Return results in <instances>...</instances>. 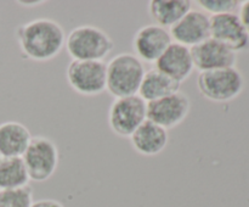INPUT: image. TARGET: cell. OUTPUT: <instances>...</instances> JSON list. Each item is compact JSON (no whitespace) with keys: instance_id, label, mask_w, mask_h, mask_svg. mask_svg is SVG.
<instances>
[{"instance_id":"1","label":"cell","mask_w":249,"mask_h":207,"mask_svg":"<svg viewBox=\"0 0 249 207\" xmlns=\"http://www.w3.org/2000/svg\"><path fill=\"white\" fill-rule=\"evenodd\" d=\"M16 40L22 55L36 62L55 58L66 44L62 26L55 19H36L16 29Z\"/></svg>"},{"instance_id":"2","label":"cell","mask_w":249,"mask_h":207,"mask_svg":"<svg viewBox=\"0 0 249 207\" xmlns=\"http://www.w3.org/2000/svg\"><path fill=\"white\" fill-rule=\"evenodd\" d=\"M145 73V66L138 56L118 54L106 63V90L114 99L136 95Z\"/></svg>"},{"instance_id":"3","label":"cell","mask_w":249,"mask_h":207,"mask_svg":"<svg viewBox=\"0 0 249 207\" xmlns=\"http://www.w3.org/2000/svg\"><path fill=\"white\" fill-rule=\"evenodd\" d=\"M65 46L72 60L104 61L113 50L114 43L104 29L82 24L66 36Z\"/></svg>"},{"instance_id":"4","label":"cell","mask_w":249,"mask_h":207,"mask_svg":"<svg viewBox=\"0 0 249 207\" xmlns=\"http://www.w3.org/2000/svg\"><path fill=\"white\" fill-rule=\"evenodd\" d=\"M199 94L213 102L232 101L242 93L245 79L236 67L201 72L197 77Z\"/></svg>"},{"instance_id":"5","label":"cell","mask_w":249,"mask_h":207,"mask_svg":"<svg viewBox=\"0 0 249 207\" xmlns=\"http://www.w3.org/2000/svg\"><path fill=\"white\" fill-rule=\"evenodd\" d=\"M147 119V102L141 96L114 99L108 110V124L111 131L122 138H130L134 132Z\"/></svg>"},{"instance_id":"6","label":"cell","mask_w":249,"mask_h":207,"mask_svg":"<svg viewBox=\"0 0 249 207\" xmlns=\"http://www.w3.org/2000/svg\"><path fill=\"white\" fill-rule=\"evenodd\" d=\"M58 149L46 136H33L22 156L29 180L43 183L55 174L58 167Z\"/></svg>"},{"instance_id":"7","label":"cell","mask_w":249,"mask_h":207,"mask_svg":"<svg viewBox=\"0 0 249 207\" xmlns=\"http://www.w3.org/2000/svg\"><path fill=\"white\" fill-rule=\"evenodd\" d=\"M70 87L84 96H96L106 90V63L104 61L72 60L66 70Z\"/></svg>"},{"instance_id":"8","label":"cell","mask_w":249,"mask_h":207,"mask_svg":"<svg viewBox=\"0 0 249 207\" xmlns=\"http://www.w3.org/2000/svg\"><path fill=\"white\" fill-rule=\"evenodd\" d=\"M191 110V100L185 93L178 92L147 104V119L162 128H175L186 119Z\"/></svg>"},{"instance_id":"9","label":"cell","mask_w":249,"mask_h":207,"mask_svg":"<svg viewBox=\"0 0 249 207\" xmlns=\"http://www.w3.org/2000/svg\"><path fill=\"white\" fill-rule=\"evenodd\" d=\"M172 40L194 48L211 38V17L199 10H191L169 31Z\"/></svg>"},{"instance_id":"10","label":"cell","mask_w":249,"mask_h":207,"mask_svg":"<svg viewBox=\"0 0 249 207\" xmlns=\"http://www.w3.org/2000/svg\"><path fill=\"white\" fill-rule=\"evenodd\" d=\"M194 66L199 73L220 68L236 67L237 54L213 38L191 48Z\"/></svg>"},{"instance_id":"11","label":"cell","mask_w":249,"mask_h":207,"mask_svg":"<svg viewBox=\"0 0 249 207\" xmlns=\"http://www.w3.org/2000/svg\"><path fill=\"white\" fill-rule=\"evenodd\" d=\"M172 43L169 31L153 23L141 27L136 32L133 39V48L135 56L142 62L156 63Z\"/></svg>"},{"instance_id":"12","label":"cell","mask_w":249,"mask_h":207,"mask_svg":"<svg viewBox=\"0 0 249 207\" xmlns=\"http://www.w3.org/2000/svg\"><path fill=\"white\" fill-rule=\"evenodd\" d=\"M211 17V38L235 51L249 49V36L237 14L215 15Z\"/></svg>"},{"instance_id":"13","label":"cell","mask_w":249,"mask_h":207,"mask_svg":"<svg viewBox=\"0 0 249 207\" xmlns=\"http://www.w3.org/2000/svg\"><path fill=\"white\" fill-rule=\"evenodd\" d=\"M156 68L181 84L195 70L191 49L173 41L156 61Z\"/></svg>"},{"instance_id":"14","label":"cell","mask_w":249,"mask_h":207,"mask_svg":"<svg viewBox=\"0 0 249 207\" xmlns=\"http://www.w3.org/2000/svg\"><path fill=\"white\" fill-rule=\"evenodd\" d=\"M129 139L138 153L142 156H156L167 148L169 134L167 129L146 119Z\"/></svg>"},{"instance_id":"15","label":"cell","mask_w":249,"mask_h":207,"mask_svg":"<svg viewBox=\"0 0 249 207\" xmlns=\"http://www.w3.org/2000/svg\"><path fill=\"white\" fill-rule=\"evenodd\" d=\"M32 138L29 129L21 122H2L0 123V156L22 157Z\"/></svg>"},{"instance_id":"16","label":"cell","mask_w":249,"mask_h":207,"mask_svg":"<svg viewBox=\"0 0 249 207\" xmlns=\"http://www.w3.org/2000/svg\"><path fill=\"white\" fill-rule=\"evenodd\" d=\"M180 83L157 68L147 71L143 75L138 95L146 102H152L180 92Z\"/></svg>"},{"instance_id":"17","label":"cell","mask_w":249,"mask_h":207,"mask_svg":"<svg viewBox=\"0 0 249 207\" xmlns=\"http://www.w3.org/2000/svg\"><path fill=\"white\" fill-rule=\"evenodd\" d=\"M191 10L190 0H151L148 2V15L155 24L163 28H172Z\"/></svg>"},{"instance_id":"18","label":"cell","mask_w":249,"mask_h":207,"mask_svg":"<svg viewBox=\"0 0 249 207\" xmlns=\"http://www.w3.org/2000/svg\"><path fill=\"white\" fill-rule=\"evenodd\" d=\"M28 173L22 157L0 158V191L27 187Z\"/></svg>"},{"instance_id":"19","label":"cell","mask_w":249,"mask_h":207,"mask_svg":"<svg viewBox=\"0 0 249 207\" xmlns=\"http://www.w3.org/2000/svg\"><path fill=\"white\" fill-rule=\"evenodd\" d=\"M33 201V189L29 185L0 191V207H31Z\"/></svg>"},{"instance_id":"20","label":"cell","mask_w":249,"mask_h":207,"mask_svg":"<svg viewBox=\"0 0 249 207\" xmlns=\"http://www.w3.org/2000/svg\"><path fill=\"white\" fill-rule=\"evenodd\" d=\"M202 11L211 16L224 14H236L241 7L238 0H198L196 1Z\"/></svg>"},{"instance_id":"21","label":"cell","mask_w":249,"mask_h":207,"mask_svg":"<svg viewBox=\"0 0 249 207\" xmlns=\"http://www.w3.org/2000/svg\"><path fill=\"white\" fill-rule=\"evenodd\" d=\"M238 11H240L237 14L238 17H240L241 22H242L243 27H245L246 32L249 36V0L241 2V7Z\"/></svg>"},{"instance_id":"22","label":"cell","mask_w":249,"mask_h":207,"mask_svg":"<svg viewBox=\"0 0 249 207\" xmlns=\"http://www.w3.org/2000/svg\"><path fill=\"white\" fill-rule=\"evenodd\" d=\"M31 207H65L60 201L55 199H40L33 201Z\"/></svg>"},{"instance_id":"23","label":"cell","mask_w":249,"mask_h":207,"mask_svg":"<svg viewBox=\"0 0 249 207\" xmlns=\"http://www.w3.org/2000/svg\"><path fill=\"white\" fill-rule=\"evenodd\" d=\"M44 1H18V4H21V5H26V7H29V5H33V7L34 6H38V5H40V4H43Z\"/></svg>"},{"instance_id":"24","label":"cell","mask_w":249,"mask_h":207,"mask_svg":"<svg viewBox=\"0 0 249 207\" xmlns=\"http://www.w3.org/2000/svg\"><path fill=\"white\" fill-rule=\"evenodd\" d=\"M0 158H1V156H0Z\"/></svg>"}]
</instances>
